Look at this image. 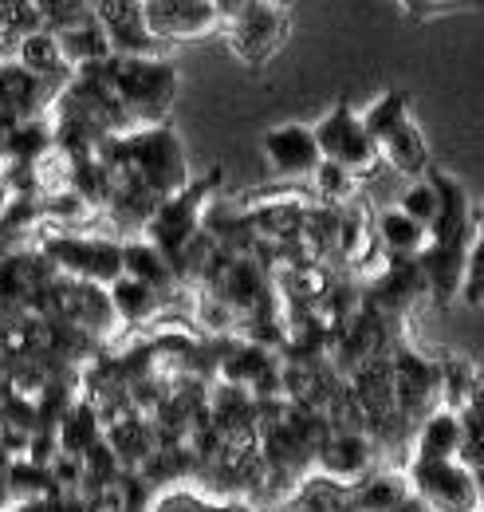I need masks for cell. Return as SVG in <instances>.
<instances>
[{
    "label": "cell",
    "instance_id": "6da1fadb",
    "mask_svg": "<svg viewBox=\"0 0 484 512\" xmlns=\"http://www.w3.org/2000/svg\"><path fill=\"white\" fill-rule=\"evenodd\" d=\"M429 182L437 190V217L425 229V249L418 253V268L425 276V292L437 304H453L469 249L481 241V221H477L469 193L457 178L429 166Z\"/></svg>",
    "mask_w": 484,
    "mask_h": 512
},
{
    "label": "cell",
    "instance_id": "7a4b0ae2",
    "mask_svg": "<svg viewBox=\"0 0 484 512\" xmlns=\"http://www.w3.org/2000/svg\"><path fill=\"white\" fill-rule=\"evenodd\" d=\"M103 83L111 87V95L119 99L126 119L134 127H158L166 123V111L178 95V67L166 56H142V60H126V56H107L103 64H91Z\"/></svg>",
    "mask_w": 484,
    "mask_h": 512
},
{
    "label": "cell",
    "instance_id": "3957f363",
    "mask_svg": "<svg viewBox=\"0 0 484 512\" xmlns=\"http://www.w3.org/2000/svg\"><path fill=\"white\" fill-rule=\"evenodd\" d=\"M363 127L378 150V162H390L402 178H425L429 170V146L425 134L418 130L414 115H410V99L402 91H386L378 95L363 115Z\"/></svg>",
    "mask_w": 484,
    "mask_h": 512
},
{
    "label": "cell",
    "instance_id": "277c9868",
    "mask_svg": "<svg viewBox=\"0 0 484 512\" xmlns=\"http://www.w3.org/2000/svg\"><path fill=\"white\" fill-rule=\"evenodd\" d=\"M221 186V170H213L205 182H189L182 193H174V197H166L158 209H154V217L146 221V241L158 249V253L166 256H178L201 233V217H205V209H209V201H213V190Z\"/></svg>",
    "mask_w": 484,
    "mask_h": 512
},
{
    "label": "cell",
    "instance_id": "5b68a950",
    "mask_svg": "<svg viewBox=\"0 0 484 512\" xmlns=\"http://www.w3.org/2000/svg\"><path fill=\"white\" fill-rule=\"evenodd\" d=\"M40 253L48 256V264L60 276H67V280L111 288L122 276V241L79 237V233H52V237H44Z\"/></svg>",
    "mask_w": 484,
    "mask_h": 512
},
{
    "label": "cell",
    "instance_id": "8992f818",
    "mask_svg": "<svg viewBox=\"0 0 484 512\" xmlns=\"http://www.w3.org/2000/svg\"><path fill=\"white\" fill-rule=\"evenodd\" d=\"M406 485L429 512H481V473L461 461H410Z\"/></svg>",
    "mask_w": 484,
    "mask_h": 512
},
{
    "label": "cell",
    "instance_id": "52a82bcc",
    "mask_svg": "<svg viewBox=\"0 0 484 512\" xmlns=\"http://www.w3.org/2000/svg\"><path fill=\"white\" fill-rule=\"evenodd\" d=\"M311 134H315L319 158L343 166V170L355 174V178H359V174H370V170L378 166V150H374L363 119H359V111H355L351 103H335V107L311 127Z\"/></svg>",
    "mask_w": 484,
    "mask_h": 512
},
{
    "label": "cell",
    "instance_id": "ba28073f",
    "mask_svg": "<svg viewBox=\"0 0 484 512\" xmlns=\"http://www.w3.org/2000/svg\"><path fill=\"white\" fill-rule=\"evenodd\" d=\"M91 16L107 36L111 56L142 60V56H162L166 52V44L150 36L138 0H91Z\"/></svg>",
    "mask_w": 484,
    "mask_h": 512
},
{
    "label": "cell",
    "instance_id": "9c48e42d",
    "mask_svg": "<svg viewBox=\"0 0 484 512\" xmlns=\"http://www.w3.org/2000/svg\"><path fill=\"white\" fill-rule=\"evenodd\" d=\"M229 28V48L233 56H241L244 64H264L280 52L284 36H288V16L280 4H248Z\"/></svg>",
    "mask_w": 484,
    "mask_h": 512
},
{
    "label": "cell",
    "instance_id": "30bf717a",
    "mask_svg": "<svg viewBox=\"0 0 484 512\" xmlns=\"http://www.w3.org/2000/svg\"><path fill=\"white\" fill-rule=\"evenodd\" d=\"M142 4V20L150 28L154 40L170 44V40H201L209 32L221 28V20L213 16L209 0H138Z\"/></svg>",
    "mask_w": 484,
    "mask_h": 512
},
{
    "label": "cell",
    "instance_id": "8fae6325",
    "mask_svg": "<svg viewBox=\"0 0 484 512\" xmlns=\"http://www.w3.org/2000/svg\"><path fill=\"white\" fill-rule=\"evenodd\" d=\"M52 91L16 60H4L0 64V123L4 127H16L24 119H44V111L52 107Z\"/></svg>",
    "mask_w": 484,
    "mask_h": 512
},
{
    "label": "cell",
    "instance_id": "7c38bea8",
    "mask_svg": "<svg viewBox=\"0 0 484 512\" xmlns=\"http://www.w3.org/2000/svg\"><path fill=\"white\" fill-rule=\"evenodd\" d=\"M264 158L280 178H311L315 166L323 162L311 127H300V123H284V127L268 130L264 134Z\"/></svg>",
    "mask_w": 484,
    "mask_h": 512
},
{
    "label": "cell",
    "instance_id": "4fadbf2b",
    "mask_svg": "<svg viewBox=\"0 0 484 512\" xmlns=\"http://www.w3.org/2000/svg\"><path fill=\"white\" fill-rule=\"evenodd\" d=\"M315 461H319L327 481L351 485V481H359L366 469L374 465V442L366 434H359V430H335V434L323 438Z\"/></svg>",
    "mask_w": 484,
    "mask_h": 512
},
{
    "label": "cell",
    "instance_id": "5bb4252c",
    "mask_svg": "<svg viewBox=\"0 0 484 512\" xmlns=\"http://www.w3.org/2000/svg\"><path fill=\"white\" fill-rule=\"evenodd\" d=\"M422 296H425V276L422 268H418V260H390V268L378 272V280L370 284V296H366L363 304L386 320V316L406 312Z\"/></svg>",
    "mask_w": 484,
    "mask_h": 512
},
{
    "label": "cell",
    "instance_id": "9a60e30c",
    "mask_svg": "<svg viewBox=\"0 0 484 512\" xmlns=\"http://www.w3.org/2000/svg\"><path fill=\"white\" fill-rule=\"evenodd\" d=\"M158 205H162V197H154L134 174H122V170L111 174V193H107V205L103 209L111 213V221H115L119 233H142Z\"/></svg>",
    "mask_w": 484,
    "mask_h": 512
},
{
    "label": "cell",
    "instance_id": "2e32d148",
    "mask_svg": "<svg viewBox=\"0 0 484 512\" xmlns=\"http://www.w3.org/2000/svg\"><path fill=\"white\" fill-rule=\"evenodd\" d=\"M461 414L437 406L429 410L418 430H414V461H457V449H461Z\"/></svg>",
    "mask_w": 484,
    "mask_h": 512
},
{
    "label": "cell",
    "instance_id": "e0dca14e",
    "mask_svg": "<svg viewBox=\"0 0 484 512\" xmlns=\"http://www.w3.org/2000/svg\"><path fill=\"white\" fill-rule=\"evenodd\" d=\"M122 276L146 284V288L158 292L162 300H170V292H178V280H174L170 260L158 253L146 237H130V241H122Z\"/></svg>",
    "mask_w": 484,
    "mask_h": 512
},
{
    "label": "cell",
    "instance_id": "ac0fdd59",
    "mask_svg": "<svg viewBox=\"0 0 484 512\" xmlns=\"http://www.w3.org/2000/svg\"><path fill=\"white\" fill-rule=\"evenodd\" d=\"M52 36H56V44H60L63 64L71 67V71L91 67V64H103V60L111 56V44H107L103 28L95 24V16H83V20L67 24V28L52 32Z\"/></svg>",
    "mask_w": 484,
    "mask_h": 512
},
{
    "label": "cell",
    "instance_id": "d6986e66",
    "mask_svg": "<svg viewBox=\"0 0 484 512\" xmlns=\"http://www.w3.org/2000/svg\"><path fill=\"white\" fill-rule=\"evenodd\" d=\"M374 241L386 249L390 260H418V253L425 249V229L418 221H410L398 205H390L374 221Z\"/></svg>",
    "mask_w": 484,
    "mask_h": 512
},
{
    "label": "cell",
    "instance_id": "ffe728a7",
    "mask_svg": "<svg viewBox=\"0 0 484 512\" xmlns=\"http://www.w3.org/2000/svg\"><path fill=\"white\" fill-rule=\"evenodd\" d=\"M99 438H103V414L95 402H75L56 422V446L67 457H83Z\"/></svg>",
    "mask_w": 484,
    "mask_h": 512
},
{
    "label": "cell",
    "instance_id": "44dd1931",
    "mask_svg": "<svg viewBox=\"0 0 484 512\" xmlns=\"http://www.w3.org/2000/svg\"><path fill=\"white\" fill-rule=\"evenodd\" d=\"M107 300H111V312H115V320L119 327H138V323H150L162 308H166V300L158 296V292H150L146 284H138V280H130V276H119L111 288H107Z\"/></svg>",
    "mask_w": 484,
    "mask_h": 512
},
{
    "label": "cell",
    "instance_id": "7402d4cb",
    "mask_svg": "<svg viewBox=\"0 0 484 512\" xmlns=\"http://www.w3.org/2000/svg\"><path fill=\"white\" fill-rule=\"evenodd\" d=\"M52 154H56V142H52V123L48 119H24L4 138V158L16 162V166H40Z\"/></svg>",
    "mask_w": 484,
    "mask_h": 512
},
{
    "label": "cell",
    "instance_id": "603a6c76",
    "mask_svg": "<svg viewBox=\"0 0 484 512\" xmlns=\"http://www.w3.org/2000/svg\"><path fill=\"white\" fill-rule=\"evenodd\" d=\"M103 442L115 453V461H119L122 469H126V465H142V461L158 449L154 430H150L146 422H138V418H115L111 430L103 434Z\"/></svg>",
    "mask_w": 484,
    "mask_h": 512
},
{
    "label": "cell",
    "instance_id": "cb8c5ba5",
    "mask_svg": "<svg viewBox=\"0 0 484 512\" xmlns=\"http://www.w3.org/2000/svg\"><path fill=\"white\" fill-rule=\"evenodd\" d=\"M437 402L445 410H465L477 402V367L465 363V359H449V363H437Z\"/></svg>",
    "mask_w": 484,
    "mask_h": 512
},
{
    "label": "cell",
    "instance_id": "d4e9b609",
    "mask_svg": "<svg viewBox=\"0 0 484 512\" xmlns=\"http://www.w3.org/2000/svg\"><path fill=\"white\" fill-rule=\"evenodd\" d=\"M8 497H12V505H20V501H48L52 497L48 465H36L28 457H12V465H8Z\"/></svg>",
    "mask_w": 484,
    "mask_h": 512
},
{
    "label": "cell",
    "instance_id": "484cf974",
    "mask_svg": "<svg viewBox=\"0 0 484 512\" xmlns=\"http://www.w3.org/2000/svg\"><path fill=\"white\" fill-rule=\"evenodd\" d=\"M406 497H410L406 477L382 473V477H370V481H363V489L355 493V512H394L402 501H406Z\"/></svg>",
    "mask_w": 484,
    "mask_h": 512
},
{
    "label": "cell",
    "instance_id": "4316f807",
    "mask_svg": "<svg viewBox=\"0 0 484 512\" xmlns=\"http://www.w3.org/2000/svg\"><path fill=\"white\" fill-rule=\"evenodd\" d=\"M311 182H315V193L327 201V205H351V197L359 190V178L355 174H347L343 166H335V162H319L315 166V174H311Z\"/></svg>",
    "mask_w": 484,
    "mask_h": 512
},
{
    "label": "cell",
    "instance_id": "83f0119b",
    "mask_svg": "<svg viewBox=\"0 0 484 512\" xmlns=\"http://www.w3.org/2000/svg\"><path fill=\"white\" fill-rule=\"evenodd\" d=\"M95 209L91 205H83L75 193L60 186V190H48L40 197V217L44 221H52V225H60V229H71V225H79V221H87Z\"/></svg>",
    "mask_w": 484,
    "mask_h": 512
},
{
    "label": "cell",
    "instance_id": "f1b7e54d",
    "mask_svg": "<svg viewBox=\"0 0 484 512\" xmlns=\"http://www.w3.org/2000/svg\"><path fill=\"white\" fill-rule=\"evenodd\" d=\"M398 209H402L410 221H418L422 229L433 225V217H437V190H433V182H429V170H425V178H418L410 190L402 193Z\"/></svg>",
    "mask_w": 484,
    "mask_h": 512
},
{
    "label": "cell",
    "instance_id": "f546056e",
    "mask_svg": "<svg viewBox=\"0 0 484 512\" xmlns=\"http://www.w3.org/2000/svg\"><path fill=\"white\" fill-rule=\"evenodd\" d=\"M197 323L205 327V335H229L233 327H237V312L225 304V300H217L213 292H197Z\"/></svg>",
    "mask_w": 484,
    "mask_h": 512
},
{
    "label": "cell",
    "instance_id": "4dcf8cb0",
    "mask_svg": "<svg viewBox=\"0 0 484 512\" xmlns=\"http://www.w3.org/2000/svg\"><path fill=\"white\" fill-rule=\"evenodd\" d=\"M303 509L307 512H339L347 505V497H343V489L335 485V481H323V485H307L300 493Z\"/></svg>",
    "mask_w": 484,
    "mask_h": 512
},
{
    "label": "cell",
    "instance_id": "1f68e13d",
    "mask_svg": "<svg viewBox=\"0 0 484 512\" xmlns=\"http://www.w3.org/2000/svg\"><path fill=\"white\" fill-rule=\"evenodd\" d=\"M248 4H256V0H209V8H213V16L221 20V24H233L237 16H241Z\"/></svg>",
    "mask_w": 484,
    "mask_h": 512
},
{
    "label": "cell",
    "instance_id": "d6a6232c",
    "mask_svg": "<svg viewBox=\"0 0 484 512\" xmlns=\"http://www.w3.org/2000/svg\"><path fill=\"white\" fill-rule=\"evenodd\" d=\"M8 465H12V453L0 442V512L12 509V497H8Z\"/></svg>",
    "mask_w": 484,
    "mask_h": 512
},
{
    "label": "cell",
    "instance_id": "836d02e7",
    "mask_svg": "<svg viewBox=\"0 0 484 512\" xmlns=\"http://www.w3.org/2000/svg\"><path fill=\"white\" fill-rule=\"evenodd\" d=\"M260 4H280V8H284V4H288V0H260Z\"/></svg>",
    "mask_w": 484,
    "mask_h": 512
}]
</instances>
